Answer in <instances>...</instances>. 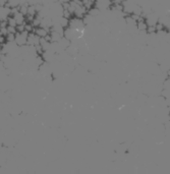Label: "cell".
I'll use <instances>...</instances> for the list:
<instances>
[{"label":"cell","instance_id":"11","mask_svg":"<svg viewBox=\"0 0 170 174\" xmlns=\"http://www.w3.org/2000/svg\"><path fill=\"white\" fill-rule=\"evenodd\" d=\"M90 1H92V2H94V3H95V0H90Z\"/></svg>","mask_w":170,"mask_h":174},{"label":"cell","instance_id":"4","mask_svg":"<svg viewBox=\"0 0 170 174\" xmlns=\"http://www.w3.org/2000/svg\"><path fill=\"white\" fill-rule=\"evenodd\" d=\"M12 16L14 18V19L16 21V24H18V25H24V24H26V15L22 14V12L16 11Z\"/></svg>","mask_w":170,"mask_h":174},{"label":"cell","instance_id":"9","mask_svg":"<svg viewBox=\"0 0 170 174\" xmlns=\"http://www.w3.org/2000/svg\"><path fill=\"white\" fill-rule=\"evenodd\" d=\"M57 2L62 5V4H65V3H69L70 0H57Z\"/></svg>","mask_w":170,"mask_h":174},{"label":"cell","instance_id":"7","mask_svg":"<svg viewBox=\"0 0 170 174\" xmlns=\"http://www.w3.org/2000/svg\"><path fill=\"white\" fill-rule=\"evenodd\" d=\"M7 31L8 34H16L18 31H16V27H10V26H7Z\"/></svg>","mask_w":170,"mask_h":174},{"label":"cell","instance_id":"6","mask_svg":"<svg viewBox=\"0 0 170 174\" xmlns=\"http://www.w3.org/2000/svg\"><path fill=\"white\" fill-rule=\"evenodd\" d=\"M15 39L14 34H7V36L5 37V42L6 43H14Z\"/></svg>","mask_w":170,"mask_h":174},{"label":"cell","instance_id":"5","mask_svg":"<svg viewBox=\"0 0 170 174\" xmlns=\"http://www.w3.org/2000/svg\"><path fill=\"white\" fill-rule=\"evenodd\" d=\"M37 14H38V12H37V10H36L35 4H29L28 5V14L36 16V15H37Z\"/></svg>","mask_w":170,"mask_h":174},{"label":"cell","instance_id":"2","mask_svg":"<svg viewBox=\"0 0 170 174\" xmlns=\"http://www.w3.org/2000/svg\"><path fill=\"white\" fill-rule=\"evenodd\" d=\"M38 44H40V37H38L34 32L29 33L28 36V40H27V45L29 46H37Z\"/></svg>","mask_w":170,"mask_h":174},{"label":"cell","instance_id":"12","mask_svg":"<svg viewBox=\"0 0 170 174\" xmlns=\"http://www.w3.org/2000/svg\"><path fill=\"white\" fill-rule=\"evenodd\" d=\"M0 7H1V6H0Z\"/></svg>","mask_w":170,"mask_h":174},{"label":"cell","instance_id":"3","mask_svg":"<svg viewBox=\"0 0 170 174\" xmlns=\"http://www.w3.org/2000/svg\"><path fill=\"white\" fill-rule=\"evenodd\" d=\"M34 33L38 36V37L45 38L47 35H49V33H50V29L43 28V27H38V28H35Z\"/></svg>","mask_w":170,"mask_h":174},{"label":"cell","instance_id":"8","mask_svg":"<svg viewBox=\"0 0 170 174\" xmlns=\"http://www.w3.org/2000/svg\"><path fill=\"white\" fill-rule=\"evenodd\" d=\"M16 31H18V33H22L26 31L25 30V24L24 25H18L16 26Z\"/></svg>","mask_w":170,"mask_h":174},{"label":"cell","instance_id":"1","mask_svg":"<svg viewBox=\"0 0 170 174\" xmlns=\"http://www.w3.org/2000/svg\"><path fill=\"white\" fill-rule=\"evenodd\" d=\"M28 36H29V32H27V31H24L22 33H16L14 43L18 45V47H22V46L27 45Z\"/></svg>","mask_w":170,"mask_h":174},{"label":"cell","instance_id":"10","mask_svg":"<svg viewBox=\"0 0 170 174\" xmlns=\"http://www.w3.org/2000/svg\"><path fill=\"white\" fill-rule=\"evenodd\" d=\"M6 3H7V0H0V6H1V7L5 6Z\"/></svg>","mask_w":170,"mask_h":174}]
</instances>
